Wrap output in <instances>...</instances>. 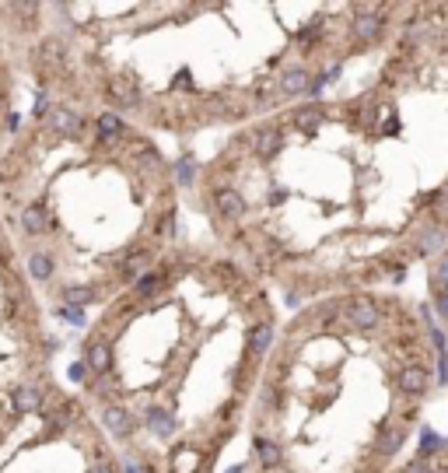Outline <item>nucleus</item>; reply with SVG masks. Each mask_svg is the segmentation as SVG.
Segmentation results:
<instances>
[{
	"label": "nucleus",
	"instance_id": "nucleus-30",
	"mask_svg": "<svg viewBox=\"0 0 448 473\" xmlns=\"http://www.w3.org/2000/svg\"><path fill=\"white\" fill-rule=\"evenodd\" d=\"M123 473H144V470H140L137 463H126V466H123Z\"/></svg>",
	"mask_w": 448,
	"mask_h": 473
},
{
	"label": "nucleus",
	"instance_id": "nucleus-12",
	"mask_svg": "<svg viewBox=\"0 0 448 473\" xmlns=\"http://www.w3.org/2000/svg\"><path fill=\"white\" fill-rule=\"evenodd\" d=\"M53 274H57V256L46 253V249H32L29 253V277L39 281V284H46Z\"/></svg>",
	"mask_w": 448,
	"mask_h": 473
},
{
	"label": "nucleus",
	"instance_id": "nucleus-1",
	"mask_svg": "<svg viewBox=\"0 0 448 473\" xmlns=\"http://www.w3.org/2000/svg\"><path fill=\"white\" fill-rule=\"evenodd\" d=\"M322 102V99H319ZM284 126V123H281ZM312 154L319 242L288 291H375L448 246V4H413L368 88L322 102Z\"/></svg>",
	"mask_w": 448,
	"mask_h": 473
},
{
	"label": "nucleus",
	"instance_id": "nucleus-16",
	"mask_svg": "<svg viewBox=\"0 0 448 473\" xmlns=\"http://www.w3.org/2000/svg\"><path fill=\"white\" fill-rule=\"evenodd\" d=\"M95 133H98V140H116V137H123V133H126V123H123V116H119V112L105 109V112L98 116V123H95Z\"/></svg>",
	"mask_w": 448,
	"mask_h": 473
},
{
	"label": "nucleus",
	"instance_id": "nucleus-2",
	"mask_svg": "<svg viewBox=\"0 0 448 473\" xmlns=\"http://www.w3.org/2000/svg\"><path fill=\"white\" fill-rule=\"evenodd\" d=\"M267 400L298 410L315 473H389L420 438L445 375L431 312L396 291H343L308 305Z\"/></svg>",
	"mask_w": 448,
	"mask_h": 473
},
{
	"label": "nucleus",
	"instance_id": "nucleus-28",
	"mask_svg": "<svg viewBox=\"0 0 448 473\" xmlns=\"http://www.w3.org/2000/svg\"><path fill=\"white\" fill-rule=\"evenodd\" d=\"M84 473H116V466H91V470H84Z\"/></svg>",
	"mask_w": 448,
	"mask_h": 473
},
{
	"label": "nucleus",
	"instance_id": "nucleus-18",
	"mask_svg": "<svg viewBox=\"0 0 448 473\" xmlns=\"http://www.w3.org/2000/svg\"><path fill=\"white\" fill-rule=\"evenodd\" d=\"M43 407V389L39 386H18L15 389V410L18 414H36Z\"/></svg>",
	"mask_w": 448,
	"mask_h": 473
},
{
	"label": "nucleus",
	"instance_id": "nucleus-6",
	"mask_svg": "<svg viewBox=\"0 0 448 473\" xmlns=\"http://www.w3.org/2000/svg\"><path fill=\"white\" fill-rule=\"evenodd\" d=\"M102 428H105L116 442H126V438L133 435V428H137V417H133L126 407H119V403H105V410H102Z\"/></svg>",
	"mask_w": 448,
	"mask_h": 473
},
{
	"label": "nucleus",
	"instance_id": "nucleus-19",
	"mask_svg": "<svg viewBox=\"0 0 448 473\" xmlns=\"http://www.w3.org/2000/svg\"><path fill=\"white\" fill-rule=\"evenodd\" d=\"M161 284H165V274L161 270H147V274H140L133 291H137V298H151L154 291H161Z\"/></svg>",
	"mask_w": 448,
	"mask_h": 473
},
{
	"label": "nucleus",
	"instance_id": "nucleus-21",
	"mask_svg": "<svg viewBox=\"0 0 448 473\" xmlns=\"http://www.w3.org/2000/svg\"><path fill=\"white\" fill-rule=\"evenodd\" d=\"M53 312H57L60 319H67L70 326H81V330L88 326V312H84V309H70V305H57Z\"/></svg>",
	"mask_w": 448,
	"mask_h": 473
},
{
	"label": "nucleus",
	"instance_id": "nucleus-20",
	"mask_svg": "<svg viewBox=\"0 0 448 473\" xmlns=\"http://www.w3.org/2000/svg\"><path fill=\"white\" fill-rule=\"evenodd\" d=\"M137 161H140L147 172H161V165H165V161H161V154H158L151 144H140V147H137Z\"/></svg>",
	"mask_w": 448,
	"mask_h": 473
},
{
	"label": "nucleus",
	"instance_id": "nucleus-13",
	"mask_svg": "<svg viewBox=\"0 0 448 473\" xmlns=\"http://www.w3.org/2000/svg\"><path fill=\"white\" fill-rule=\"evenodd\" d=\"M84 365L91 368V372H109L112 368V347L105 344V340H91L88 347H84Z\"/></svg>",
	"mask_w": 448,
	"mask_h": 473
},
{
	"label": "nucleus",
	"instance_id": "nucleus-9",
	"mask_svg": "<svg viewBox=\"0 0 448 473\" xmlns=\"http://www.w3.org/2000/svg\"><path fill=\"white\" fill-rule=\"evenodd\" d=\"M140 421H144V428H147L158 442H168V438L175 435V417H172L165 407H147V410L140 414Z\"/></svg>",
	"mask_w": 448,
	"mask_h": 473
},
{
	"label": "nucleus",
	"instance_id": "nucleus-4",
	"mask_svg": "<svg viewBox=\"0 0 448 473\" xmlns=\"http://www.w3.org/2000/svg\"><path fill=\"white\" fill-rule=\"evenodd\" d=\"M246 137H249V147L260 161H277L281 151H284V126L281 123H263Z\"/></svg>",
	"mask_w": 448,
	"mask_h": 473
},
{
	"label": "nucleus",
	"instance_id": "nucleus-23",
	"mask_svg": "<svg viewBox=\"0 0 448 473\" xmlns=\"http://www.w3.org/2000/svg\"><path fill=\"white\" fill-rule=\"evenodd\" d=\"M67 379H70V382H77V386H81V382H88V379H91V368H88V365H84V358H81V361H74V365H70V368H67Z\"/></svg>",
	"mask_w": 448,
	"mask_h": 473
},
{
	"label": "nucleus",
	"instance_id": "nucleus-11",
	"mask_svg": "<svg viewBox=\"0 0 448 473\" xmlns=\"http://www.w3.org/2000/svg\"><path fill=\"white\" fill-rule=\"evenodd\" d=\"M53 224H50V214H46V207L43 203H29L25 210H22V231L29 235V239H39V235H46Z\"/></svg>",
	"mask_w": 448,
	"mask_h": 473
},
{
	"label": "nucleus",
	"instance_id": "nucleus-24",
	"mask_svg": "<svg viewBox=\"0 0 448 473\" xmlns=\"http://www.w3.org/2000/svg\"><path fill=\"white\" fill-rule=\"evenodd\" d=\"M189 78H193V74H189V67H182L168 88H172V92H193V81H189Z\"/></svg>",
	"mask_w": 448,
	"mask_h": 473
},
{
	"label": "nucleus",
	"instance_id": "nucleus-5",
	"mask_svg": "<svg viewBox=\"0 0 448 473\" xmlns=\"http://www.w3.org/2000/svg\"><path fill=\"white\" fill-rule=\"evenodd\" d=\"M46 126L57 130L60 137H70V140H81V133L88 130V123H84L74 109H67V105H53V109L46 112Z\"/></svg>",
	"mask_w": 448,
	"mask_h": 473
},
{
	"label": "nucleus",
	"instance_id": "nucleus-8",
	"mask_svg": "<svg viewBox=\"0 0 448 473\" xmlns=\"http://www.w3.org/2000/svg\"><path fill=\"white\" fill-rule=\"evenodd\" d=\"M105 92H109L112 105H119V109H137V105L144 102V95H140L137 81H130V78H112Z\"/></svg>",
	"mask_w": 448,
	"mask_h": 473
},
{
	"label": "nucleus",
	"instance_id": "nucleus-14",
	"mask_svg": "<svg viewBox=\"0 0 448 473\" xmlns=\"http://www.w3.org/2000/svg\"><path fill=\"white\" fill-rule=\"evenodd\" d=\"M168 168H172V175H175V182H179L182 189H193V186H196V175H200V161H196L193 154H182V158H175Z\"/></svg>",
	"mask_w": 448,
	"mask_h": 473
},
{
	"label": "nucleus",
	"instance_id": "nucleus-26",
	"mask_svg": "<svg viewBox=\"0 0 448 473\" xmlns=\"http://www.w3.org/2000/svg\"><path fill=\"white\" fill-rule=\"evenodd\" d=\"M60 347H64V340H60V337H50V340H46V351H50V354H53V351H60Z\"/></svg>",
	"mask_w": 448,
	"mask_h": 473
},
{
	"label": "nucleus",
	"instance_id": "nucleus-29",
	"mask_svg": "<svg viewBox=\"0 0 448 473\" xmlns=\"http://www.w3.org/2000/svg\"><path fill=\"white\" fill-rule=\"evenodd\" d=\"M224 473H246V463H235V466H228Z\"/></svg>",
	"mask_w": 448,
	"mask_h": 473
},
{
	"label": "nucleus",
	"instance_id": "nucleus-7",
	"mask_svg": "<svg viewBox=\"0 0 448 473\" xmlns=\"http://www.w3.org/2000/svg\"><path fill=\"white\" fill-rule=\"evenodd\" d=\"M253 452H256V459H260V466H263L267 473H274V470L284 466V449H281V442L270 438V435H253Z\"/></svg>",
	"mask_w": 448,
	"mask_h": 473
},
{
	"label": "nucleus",
	"instance_id": "nucleus-25",
	"mask_svg": "<svg viewBox=\"0 0 448 473\" xmlns=\"http://www.w3.org/2000/svg\"><path fill=\"white\" fill-rule=\"evenodd\" d=\"M32 112L46 119V112H50V99H46V92H39V95H36V109H32Z\"/></svg>",
	"mask_w": 448,
	"mask_h": 473
},
{
	"label": "nucleus",
	"instance_id": "nucleus-10",
	"mask_svg": "<svg viewBox=\"0 0 448 473\" xmlns=\"http://www.w3.org/2000/svg\"><path fill=\"white\" fill-rule=\"evenodd\" d=\"M214 200H217V210L224 214V221H242L249 214V203L239 189H217Z\"/></svg>",
	"mask_w": 448,
	"mask_h": 473
},
{
	"label": "nucleus",
	"instance_id": "nucleus-17",
	"mask_svg": "<svg viewBox=\"0 0 448 473\" xmlns=\"http://www.w3.org/2000/svg\"><path fill=\"white\" fill-rule=\"evenodd\" d=\"M270 344H274V323L263 319V323H256V326L249 330V351H253L256 358H263V354L270 351Z\"/></svg>",
	"mask_w": 448,
	"mask_h": 473
},
{
	"label": "nucleus",
	"instance_id": "nucleus-27",
	"mask_svg": "<svg viewBox=\"0 0 448 473\" xmlns=\"http://www.w3.org/2000/svg\"><path fill=\"white\" fill-rule=\"evenodd\" d=\"M8 126H11V130H18V126H22V116H18V112H11V116H8Z\"/></svg>",
	"mask_w": 448,
	"mask_h": 473
},
{
	"label": "nucleus",
	"instance_id": "nucleus-22",
	"mask_svg": "<svg viewBox=\"0 0 448 473\" xmlns=\"http://www.w3.org/2000/svg\"><path fill=\"white\" fill-rule=\"evenodd\" d=\"M144 263H147V249H133V253L123 260V274H126V277H133Z\"/></svg>",
	"mask_w": 448,
	"mask_h": 473
},
{
	"label": "nucleus",
	"instance_id": "nucleus-3",
	"mask_svg": "<svg viewBox=\"0 0 448 473\" xmlns=\"http://www.w3.org/2000/svg\"><path fill=\"white\" fill-rule=\"evenodd\" d=\"M389 473H448V438L424 428L413 452L399 459Z\"/></svg>",
	"mask_w": 448,
	"mask_h": 473
},
{
	"label": "nucleus",
	"instance_id": "nucleus-15",
	"mask_svg": "<svg viewBox=\"0 0 448 473\" xmlns=\"http://www.w3.org/2000/svg\"><path fill=\"white\" fill-rule=\"evenodd\" d=\"M60 295H64V305H70V309H88L98 298V291L91 284H64Z\"/></svg>",
	"mask_w": 448,
	"mask_h": 473
}]
</instances>
